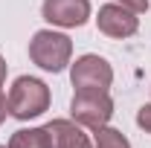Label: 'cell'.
I'll list each match as a JSON object with an SVG mask.
<instances>
[{"instance_id": "cell-1", "label": "cell", "mask_w": 151, "mask_h": 148, "mask_svg": "<svg viewBox=\"0 0 151 148\" xmlns=\"http://www.w3.org/2000/svg\"><path fill=\"white\" fill-rule=\"evenodd\" d=\"M70 55H73V41L67 35H61V32L41 29L29 41V58H32V64H38L47 73H61L70 64Z\"/></svg>"}, {"instance_id": "cell-2", "label": "cell", "mask_w": 151, "mask_h": 148, "mask_svg": "<svg viewBox=\"0 0 151 148\" xmlns=\"http://www.w3.org/2000/svg\"><path fill=\"white\" fill-rule=\"evenodd\" d=\"M50 108V87L41 81V78H32V75H20L15 78L12 90H9V113L26 122V119H35Z\"/></svg>"}, {"instance_id": "cell-3", "label": "cell", "mask_w": 151, "mask_h": 148, "mask_svg": "<svg viewBox=\"0 0 151 148\" xmlns=\"http://www.w3.org/2000/svg\"><path fill=\"white\" fill-rule=\"evenodd\" d=\"M70 81H73L76 93H84V90L87 93H108V87L113 81V70L102 55L87 52V55L76 58L73 70H70Z\"/></svg>"}, {"instance_id": "cell-4", "label": "cell", "mask_w": 151, "mask_h": 148, "mask_svg": "<svg viewBox=\"0 0 151 148\" xmlns=\"http://www.w3.org/2000/svg\"><path fill=\"white\" fill-rule=\"evenodd\" d=\"M70 116L73 122H78L81 128L99 131L111 122L113 116V102L108 93H76L73 102H70Z\"/></svg>"}, {"instance_id": "cell-5", "label": "cell", "mask_w": 151, "mask_h": 148, "mask_svg": "<svg viewBox=\"0 0 151 148\" xmlns=\"http://www.w3.org/2000/svg\"><path fill=\"white\" fill-rule=\"evenodd\" d=\"M41 15L52 26L76 29V26H84L90 18V0H44Z\"/></svg>"}, {"instance_id": "cell-6", "label": "cell", "mask_w": 151, "mask_h": 148, "mask_svg": "<svg viewBox=\"0 0 151 148\" xmlns=\"http://www.w3.org/2000/svg\"><path fill=\"white\" fill-rule=\"evenodd\" d=\"M96 26H99L102 35H108V38H131L139 29V20H137V15L131 9H125L119 3H105L99 9Z\"/></svg>"}, {"instance_id": "cell-7", "label": "cell", "mask_w": 151, "mask_h": 148, "mask_svg": "<svg viewBox=\"0 0 151 148\" xmlns=\"http://www.w3.org/2000/svg\"><path fill=\"white\" fill-rule=\"evenodd\" d=\"M47 131H50V137H52V148H93L78 122L52 119V122H47Z\"/></svg>"}, {"instance_id": "cell-8", "label": "cell", "mask_w": 151, "mask_h": 148, "mask_svg": "<svg viewBox=\"0 0 151 148\" xmlns=\"http://www.w3.org/2000/svg\"><path fill=\"white\" fill-rule=\"evenodd\" d=\"M9 148H52V137L47 128H20L12 134Z\"/></svg>"}, {"instance_id": "cell-9", "label": "cell", "mask_w": 151, "mask_h": 148, "mask_svg": "<svg viewBox=\"0 0 151 148\" xmlns=\"http://www.w3.org/2000/svg\"><path fill=\"white\" fill-rule=\"evenodd\" d=\"M96 134V148H131V142L125 139V134L122 131H116V128H99L93 131Z\"/></svg>"}, {"instance_id": "cell-10", "label": "cell", "mask_w": 151, "mask_h": 148, "mask_svg": "<svg viewBox=\"0 0 151 148\" xmlns=\"http://www.w3.org/2000/svg\"><path fill=\"white\" fill-rule=\"evenodd\" d=\"M113 3H119V6H125V9H131L134 15H142V12H148V0H113Z\"/></svg>"}, {"instance_id": "cell-11", "label": "cell", "mask_w": 151, "mask_h": 148, "mask_svg": "<svg viewBox=\"0 0 151 148\" xmlns=\"http://www.w3.org/2000/svg\"><path fill=\"white\" fill-rule=\"evenodd\" d=\"M137 125L145 131V134H151V105H142V108H139V113H137Z\"/></svg>"}, {"instance_id": "cell-12", "label": "cell", "mask_w": 151, "mask_h": 148, "mask_svg": "<svg viewBox=\"0 0 151 148\" xmlns=\"http://www.w3.org/2000/svg\"><path fill=\"white\" fill-rule=\"evenodd\" d=\"M6 116H9V99L0 93V122H6Z\"/></svg>"}, {"instance_id": "cell-13", "label": "cell", "mask_w": 151, "mask_h": 148, "mask_svg": "<svg viewBox=\"0 0 151 148\" xmlns=\"http://www.w3.org/2000/svg\"><path fill=\"white\" fill-rule=\"evenodd\" d=\"M3 81H6V61L0 55V87H3Z\"/></svg>"}, {"instance_id": "cell-14", "label": "cell", "mask_w": 151, "mask_h": 148, "mask_svg": "<svg viewBox=\"0 0 151 148\" xmlns=\"http://www.w3.org/2000/svg\"><path fill=\"white\" fill-rule=\"evenodd\" d=\"M0 148H6V145H0Z\"/></svg>"}]
</instances>
